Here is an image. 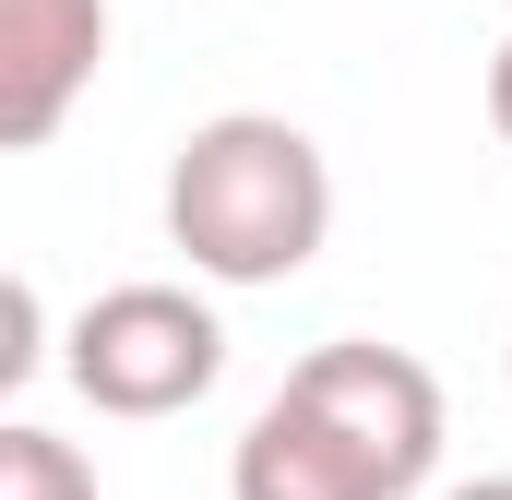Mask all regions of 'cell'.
<instances>
[{
    "mask_svg": "<svg viewBox=\"0 0 512 500\" xmlns=\"http://www.w3.org/2000/svg\"><path fill=\"white\" fill-rule=\"evenodd\" d=\"M441 381L382 334H334L262 393L227 453V500H417L441 477Z\"/></svg>",
    "mask_w": 512,
    "mask_h": 500,
    "instance_id": "obj_1",
    "label": "cell"
},
{
    "mask_svg": "<svg viewBox=\"0 0 512 500\" xmlns=\"http://www.w3.org/2000/svg\"><path fill=\"white\" fill-rule=\"evenodd\" d=\"M334 239V167L274 108H227L167 155V250L203 286H286Z\"/></svg>",
    "mask_w": 512,
    "mask_h": 500,
    "instance_id": "obj_2",
    "label": "cell"
},
{
    "mask_svg": "<svg viewBox=\"0 0 512 500\" xmlns=\"http://www.w3.org/2000/svg\"><path fill=\"white\" fill-rule=\"evenodd\" d=\"M60 370L96 417H191L215 381H227V322L191 298V286H108L72 310L60 334Z\"/></svg>",
    "mask_w": 512,
    "mask_h": 500,
    "instance_id": "obj_3",
    "label": "cell"
},
{
    "mask_svg": "<svg viewBox=\"0 0 512 500\" xmlns=\"http://www.w3.org/2000/svg\"><path fill=\"white\" fill-rule=\"evenodd\" d=\"M108 72V0H0V155L60 143Z\"/></svg>",
    "mask_w": 512,
    "mask_h": 500,
    "instance_id": "obj_4",
    "label": "cell"
},
{
    "mask_svg": "<svg viewBox=\"0 0 512 500\" xmlns=\"http://www.w3.org/2000/svg\"><path fill=\"white\" fill-rule=\"evenodd\" d=\"M0 500H96V465H84V441L0 417Z\"/></svg>",
    "mask_w": 512,
    "mask_h": 500,
    "instance_id": "obj_5",
    "label": "cell"
},
{
    "mask_svg": "<svg viewBox=\"0 0 512 500\" xmlns=\"http://www.w3.org/2000/svg\"><path fill=\"white\" fill-rule=\"evenodd\" d=\"M48 346H60V334H48V298H36L24 274H0V405L48 370Z\"/></svg>",
    "mask_w": 512,
    "mask_h": 500,
    "instance_id": "obj_6",
    "label": "cell"
},
{
    "mask_svg": "<svg viewBox=\"0 0 512 500\" xmlns=\"http://www.w3.org/2000/svg\"><path fill=\"white\" fill-rule=\"evenodd\" d=\"M489 131H501V143H512V36H501V48H489Z\"/></svg>",
    "mask_w": 512,
    "mask_h": 500,
    "instance_id": "obj_7",
    "label": "cell"
},
{
    "mask_svg": "<svg viewBox=\"0 0 512 500\" xmlns=\"http://www.w3.org/2000/svg\"><path fill=\"white\" fill-rule=\"evenodd\" d=\"M441 500H512V477H465V489H441Z\"/></svg>",
    "mask_w": 512,
    "mask_h": 500,
    "instance_id": "obj_8",
    "label": "cell"
}]
</instances>
